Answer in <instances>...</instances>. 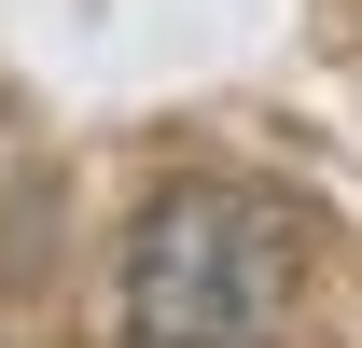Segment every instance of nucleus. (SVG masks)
I'll list each match as a JSON object with an SVG mask.
<instances>
[{"instance_id":"nucleus-1","label":"nucleus","mask_w":362,"mask_h":348,"mask_svg":"<svg viewBox=\"0 0 362 348\" xmlns=\"http://www.w3.org/2000/svg\"><path fill=\"white\" fill-rule=\"evenodd\" d=\"M112 306H126V348H293L307 209L279 181H168L126 223Z\"/></svg>"}]
</instances>
